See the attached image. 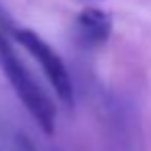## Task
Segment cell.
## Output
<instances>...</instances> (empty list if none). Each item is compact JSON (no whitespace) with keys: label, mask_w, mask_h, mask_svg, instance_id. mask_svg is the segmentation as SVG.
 Instances as JSON below:
<instances>
[{"label":"cell","mask_w":151,"mask_h":151,"mask_svg":"<svg viewBox=\"0 0 151 151\" xmlns=\"http://www.w3.org/2000/svg\"><path fill=\"white\" fill-rule=\"evenodd\" d=\"M110 33H112V17L106 11L97 6H87L77 15L75 35L83 48L93 50L104 46L110 40Z\"/></svg>","instance_id":"3"},{"label":"cell","mask_w":151,"mask_h":151,"mask_svg":"<svg viewBox=\"0 0 151 151\" xmlns=\"http://www.w3.org/2000/svg\"><path fill=\"white\" fill-rule=\"evenodd\" d=\"M15 37L17 42L40 62L42 70L46 73L50 85L54 87L56 95L66 104V106H73L75 104V87H73V79L68 75V68L64 64V60L58 56V52L48 44L44 42L35 31L31 29H17L15 31Z\"/></svg>","instance_id":"2"},{"label":"cell","mask_w":151,"mask_h":151,"mask_svg":"<svg viewBox=\"0 0 151 151\" xmlns=\"http://www.w3.org/2000/svg\"><path fill=\"white\" fill-rule=\"evenodd\" d=\"M0 68L6 75L9 83L13 85L17 97L23 101L27 112L33 116V120L40 124V128L46 134H54L56 130V106L46 95V91L37 85V81L31 77V73L25 68L4 33H0Z\"/></svg>","instance_id":"1"},{"label":"cell","mask_w":151,"mask_h":151,"mask_svg":"<svg viewBox=\"0 0 151 151\" xmlns=\"http://www.w3.org/2000/svg\"><path fill=\"white\" fill-rule=\"evenodd\" d=\"M15 151H37V147L31 143L29 137L17 134V137H15Z\"/></svg>","instance_id":"4"}]
</instances>
